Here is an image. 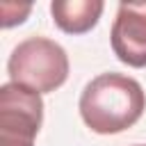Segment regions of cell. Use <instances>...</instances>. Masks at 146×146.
<instances>
[{
  "instance_id": "4",
  "label": "cell",
  "mask_w": 146,
  "mask_h": 146,
  "mask_svg": "<svg viewBox=\"0 0 146 146\" xmlns=\"http://www.w3.org/2000/svg\"><path fill=\"white\" fill-rule=\"evenodd\" d=\"M112 50L114 55L132 66H146V2H121L112 25Z\"/></svg>"
},
{
  "instance_id": "2",
  "label": "cell",
  "mask_w": 146,
  "mask_h": 146,
  "mask_svg": "<svg viewBox=\"0 0 146 146\" xmlns=\"http://www.w3.org/2000/svg\"><path fill=\"white\" fill-rule=\"evenodd\" d=\"M7 73L11 82L23 84L36 94H48L66 82L68 55L52 39L30 36L11 50Z\"/></svg>"
},
{
  "instance_id": "3",
  "label": "cell",
  "mask_w": 146,
  "mask_h": 146,
  "mask_svg": "<svg viewBox=\"0 0 146 146\" xmlns=\"http://www.w3.org/2000/svg\"><path fill=\"white\" fill-rule=\"evenodd\" d=\"M41 121V94L16 82L0 87V146H34Z\"/></svg>"
},
{
  "instance_id": "6",
  "label": "cell",
  "mask_w": 146,
  "mask_h": 146,
  "mask_svg": "<svg viewBox=\"0 0 146 146\" xmlns=\"http://www.w3.org/2000/svg\"><path fill=\"white\" fill-rule=\"evenodd\" d=\"M137 146H144V144H137Z\"/></svg>"
},
{
  "instance_id": "1",
  "label": "cell",
  "mask_w": 146,
  "mask_h": 146,
  "mask_svg": "<svg viewBox=\"0 0 146 146\" xmlns=\"http://www.w3.org/2000/svg\"><path fill=\"white\" fill-rule=\"evenodd\" d=\"M80 116L98 135H116L135 125L146 107L141 84L123 73H103L80 94Z\"/></svg>"
},
{
  "instance_id": "5",
  "label": "cell",
  "mask_w": 146,
  "mask_h": 146,
  "mask_svg": "<svg viewBox=\"0 0 146 146\" xmlns=\"http://www.w3.org/2000/svg\"><path fill=\"white\" fill-rule=\"evenodd\" d=\"M103 7L105 5L100 0H55L50 5V14L62 32L84 34L98 23Z\"/></svg>"
}]
</instances>
